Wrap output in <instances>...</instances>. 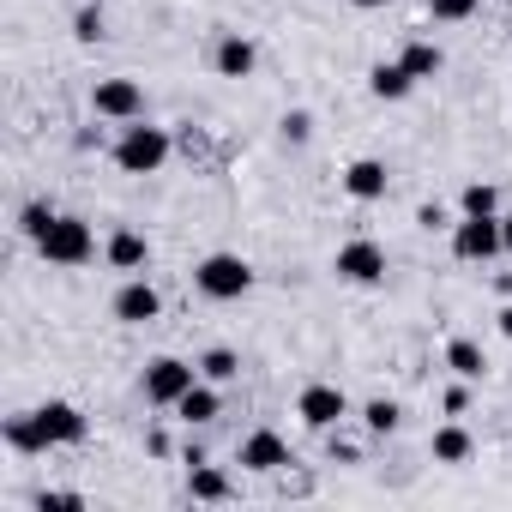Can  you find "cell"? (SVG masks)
Returning <instances> with one entry per match:
<instances>
[{
    "label": "cell",
    "instance_id": "obj_1",
    "mask_svg": "<svg viewBox=\"0 0 512 512\" xmlns=\"http://www.w3.org/2000/svg\"><path fill=\"white\" fill-rule=\"evenodd\" d=\"M193 284L205 302H241L253 290V266L241 260V253H205V260L193 266Z\"/></svg>",
    "mask_w": 512,
    "mask_h": 512
},
{
    "label": "cell",
    "instance_id": "obj_2",
    "mask_svg": "<svg viewBox=\"0 0 512 512\" xmlns=\"http://www.w3.org/2000/svg\"><path fill=\"white\" fill-rule=\"evenodd\" d=\"M37 253H43L49 266H85L91 253H97V235H91V223H85V217L55 211V223L37 235Z\"/></svg>",
    "mask_w": 512,
    "mask_h": 512
},
{
    "label": "cell",
    "instance_id": "obj_3",
    "mask_svg": "<svg viewBox=\"0 0 512 512\" xmlns=\"http://www.w3.org/2000/svg\"><path fill=\"white\" fill-rule=\"evenodd\" d=\"M115 163H121V175H157L169 163V133L145 127V121H127L121 145H115Z\"/></svg>",
    "mask_w": 512,
    "mask_h": 512
},
{
    "label": "cell",
    "instance_id": "obj_4",
    "mask_svg": "<svg viewBox=\"0 0 512 512\" xmlns=\"http://www.w3.org/2000/svg\"><path fill=\"white\" fill-rule=\"evenodd\" d=\"M193 386H199V362H181V356H157V362H145V380H139L145 404H157V410H175Z\"/></svg>",
    "mask_w": 512,
    "mask_h": 512
},
{
    "label": "cell",
    "instance_id": "obj_5",
    "mask_svg": "<svg viewBox=\"0 0 512 512\" xmlns=\"http://www.w3.org/2000/svg\"><path fill=\"white\" fill-rule=\"evenodd\" d=\"M332 272H338L344 284H386V247H380V241H368V235H356V241H344V247H338Z\"/></svg>",
    "mask_w": 512,
    "mask_h": 512
},
{
    "label": "cell",
    "instance_id": "obj_6",
    "mask_svg": "<svg viewBox=\"0 0 512 512\" xmlns=\"http://www.w3.org/2000/svg\"><path fill=\"white\" fill-rule=\"evenodd\" d=\"M452 253H458V260H494V253H506V235H500V211L452 223Z\"/></svg>",
    "mask_w": 512,
    "mask_h": 512
},
{
    "label": "cell",
    "instance_id": "obj_7",
    "mask_svg": "<svg viewBox=\"0 0 512 512\" xmlns=\"http://www.w3.org/2000/svg\"><path fill=\"white\" fill-rule=\"evenodd\" d=\"M91 109H97L103 121H121V127H127V121L145 115V91H139L133 79H97V85H91Z\"/></svg>",
    "mask_w": 512,
    "mask_h": 512
},
{
    "label": "cell",
    "instance_id": "obj_8",
    "mask_svg": "<svg viewBox=\"0 0 512 512\" xmlns=\"http://www.w3.org/2000/svg\"><path fill=\"white\" fill-rule=\"evenodd\" d=\"M296 416L308 422V428H320V434H332L344 416H350V398L338 392V386H326V380H314V386H302V398H296Z\"/></svg>",
    "mask_w": 512,
    "mask_h": 512
},
{
    "label": "cell",
    "instance_id": "obj_9",
    "mask_svg": "<svg viewBox=\"0 0 512 512\" xmlns=\"http://www.w3.org/2000/svg\"><path fill=\"white\" fill-rule=\"evenodd\" d=\"M37 416V428H43V446H79L85 440V416H79V404H67V398H49V404H37L31 410Z\"/></svg>",
    "mask_w": 512,
    "mask_h": 512
},
{
    "label": "cell",
    "instance_id": "obj_10",
    "mask_svg": "<svg viewBox=\"0 0 512 512\" xmlns=\"http://www.w3.org/2000/svg\"><path fill=\"white\" fill-rule=\"evenodd\" d=\"M241 470H260V476H272V470H284L290 464V446H284V434H272V428H253L247 440H241Z\"/></svg>",
    "mask_w": 512,
    "mask_h": 512
},
{
    "label": "cell",
    "instance_id": "obj_11",
    "mask_svg": "<svg viewBox=\"0 0 512 512\" xmlns=\"http://www.w3.org/2000/svg\"><path fill=\"white\" fill-rule=\"evenodd\" d=\"M157 314H163V296L133 272V278L121 284V296H115V320H127V326H151Z\"/></svg>",
    "mask_w": 512,
    "mask_h": 512
},
{
    "label": "cell",
    "instance_id": "obj_12",
    "mask_svg": "<svg viewBox=\"0 0 512 512\" xmlns=\"http://www.w3.org/2000/svg\"><path fill=\"white\" fill-rule=\"evenodd\" d=\"M386 187H392V175H386V163H380V157H356V163L344 169V193H350V199H362V205L386 199Z\"/></svg>",
    "mask_w": 512,
    "mask_h": 512
},
{
    "label": "cell",
    "instance_id": "obj_13",
    "mask_svg": "<svg viewBox=\"0 0 512 512\" xmlns=\"http://www.w3.org/2000/svg\"><path fill=\"white\" fill-rule=\"evenodd\" d=\"M103 253H109V266H115V272H145V266H151V241H145L139 229H115Z\"/></svg>",
    "mask_w": 512,
    "mask_h": 512
},
{
    "label": "cell",
    "instance_id": "obj_14",
    "mask_svg": "<svg viewBox=\"0 0 512 512\" xmlns=\"http://www.w3.org/2000/svg\"><path fill=\"white\" fill-rule=\"evenodd\" d=\"M253 67H260V49H253L241 31H229V37L217 43V73H223V79H247Z\"/></svg>",
    "mask_w": 512,
    "mask_h": 512
},
{
    "label": "cell",
    "instance_id": "obj_15",
    "mask_svg": "<svg viewBox=\"0 0 512 512\" xmlns=\"http://www.w3.org/2000/svg\"><path fill=\"white\" fill-rule=\"evenodd\" d=\"M368 91H374L380 103H404V97L416 91V79H410V67H404V61H380V67L368 73Z\"/></svg>",
    "mask_w": 512,
    "mask_h": 512
},
{
    "label": "cell",
    "instance_id": "obj_16",
    "mask_svg": "<svg viewBox=\"0 0 512 512\" xmlns=\"http://www.w3.org/2000/svg\"><path fill=\"white\" fill-rule=\"evenodd\" d=\"M446 368H452L458 380H482V374H488V356H482V344L452 338V344H446Z\"/></svg>",
    "mask_w": 512,
    "mask_h": 512
},
{
    "label": "cell",
    "instance_id": "obj_17",
    "mask_svg": "<svg viewBox=\"0 0 512 512\" xmlns=\"http://www.w3.org/2000/svg\"><path fill=\"white\" fill-rule=\"evenodd\" d=\"M404 67H410V79H434L440 67H446V55H440V43H428V37H416V43H404V55H398Z\"/></svg>",
    "mask_w": 512,
    "mask_h": 512
},
{
    "label": "cell",
    "instance_id": "obj_18",
    "mask_svg": "<svg viewBox=\"0 0 512 512\" xmlns=\"http://www.w3.org/2000/svg\"><path fill=\"white\" fill-rule=\"evenodd\" d=\"M217 410H223V398H217V386H211V380H199V386L175 404V416H181V422H211Z\"/></svg>",
    "mask_w": 512,
    "mask_h": 512
},
{
    "label": "cell",
    "instance_id": "obj_19",
    "mask_svg": "<svg viewBox=\"0 0 512 512\" xmlns=\"http://www.w3.org/2000/svg\"><path fill=\"white\" fill-rule=\"evenodd\" d=\"M476 452V440L458 428V422H446V428H434V464H464Z\"/></svg>",
    "mask_w": 512,
    "mask_h": 512
},
{
    "label": "cell",
    "instance_id": "obj_20",
    "mask_svg": "<svg viewBox=\"0 0 512 512\" xmlns=\"http://www.w3.org/2000/svg\"><path fill=\"white\" fill-rule=\"evenodd\" d=\"M7 446H13V452H49V446H43V428H37V416H31V410L7 416Z\"/></svg>",
    "mask_w": 512,
    "mask_h": 512
},
{
    "label": "cell",
    "instance_id": "obj_21",
    "mask_svg": "<svg viewBox=\"0 0 512 512\" xmlns=\"http://www.w3.org/2000/svg\"><path fill=\"white\" fill-rule=\"evenodd\" d=\"M187 494H193V500H229V476H223V470H211V464L199 458V464H193V476H187Z\"/></svg>",
    "mask_w": 512,
    "mask_h": 512
},
{
    "label": "cell",
    "instance_id": "obj_22",
    "mask_svg": "<svg viewBox=\"0 0 512 512\" xmlns=\"http://www.w3.org/2000/svg\"><path fill=\"white\" fill-rule=\"evenodd\" d=\"M235 374H241L235 350H205V356H199V380H211V386H229Z\"/></svg>",
    "mask_w": 512,
    "mask_h": 512
},
{
    "label": "cell",
    "instance_id": "obj_23",
    "mask_svg": "<svg viewBox=\"0 0 512 512\" xmlns=\"http://www.w3.org/2000/svg\"><path fill=\"white\" fill-rule=\"evenodd\" d=\"M458 205H464V217H488V211H500V193H494V181H470L458 193Z\"/></svg>",
    "mask_w": 512,
    "mask_h": 512
},
{
    "label": "cell",
    "instance_id": "obj_24",
    "mask_svg": "<svg viewBox=\"0 0 512 512\" xmlns=\"http://www.w3.org/2000/svg\"><path fill=\"white\" fill-rule=\"evenodd\" d=\"M362 422H368V434H392V428L404 422V410H398L392 398H368V404H362Z\"/></svg>",
    "mask_w": 512,
    "mask_h": 512
},
{
    "label": "cell",
    "instance_id": "obj_25",
    "mask_svg": "<svg viewBox=\"0 0 512 512\" xmlns=\"http://www.w3.org/2000/svg\"><path fill=\"white\" fill-rule=\"evenodd\" d=\"M49 223H55V205H49V199H31V205H25V211H19V229H25V235H31V241H37V235H43V229H49Z\"/></svg>",
    "mask_w": 512,
    "mask_h": 512
},
{
    "label": "cell",
    "instance_id": "obj_26",
    "mask_svg": "<svg viewBox=\"0 0 512 512\" xmlns=\"http://www.w3.org/2000/svg\"><path fill=\"white\" fill-rule=\"evenodd\" d=\"M476 7H482V0H428V13H434V19H446V25H458V19H470Z\"/></svg>",
    "mask_w": 512,
    "mask_h": 512
},
{
    "label": "cell",
    "instance_id": "obj_27",
    "mask_svg": "<svg viewBox=\"0 0 512 512\" xmlns=\"http://www.w3.org/2000/svg\"><path fill=\"white\" fill-rule=\"evenodd\" d=\"M73 37H79V43H103V13H97V7H79Z\"/></svg>",
    "mask_w": 512,
    "mask_h": 512
},
{
    "label": "cell",
    "instance_id": "obj_28",
    "mask_svg": "<svg viewBox=\"0 0 512 512\" xmlns=\"http://www.w3.org/2000/svg\"><path fill=\"white\" fill-rule=\"evenodd\" d=\"M308 133H314V115L308 109H290L284 115V145H308Z\"/></svg>",
    "mask_w": 512,
    "mask_h": 512
},
{
    "label": "cell",
    "instance_id": "obj_29",
    "mask_svg": "<svg viewBox=\"0 0 512 512\" xmlns=\"http://www.w3.org/2000/svg\"><path fill=\"white\" fill-rule=\"evenodd\" d=\"M440 404H446L452 416H464V410H470V380H458V386H446V398H440Z\"/></svg>",
    "mask_w": 512,
    "mask_h": 512
},
{
    "label": "cell",
    "instance_id": "obj_30",
    "mask_svg": "<svg viewBox=\"0 0 512 512\" xmlns=\"http://www.w3.org/2000/svg\"><path fill=\"white\" fill-rule=\"evenodd\" d=\"M416 223H422V229H452V223H446V211H440V205H422V211H416Z\"/></svg>",
    "mask_w": 512,
    "mask_h": 512
},
{
    "label": "cell",
    "instance_id": "obj_31",
    "mask_svg": "<svg viewBox=\"0 0 512 512\" xmlns=\"http://www.w3.org/2000/svg\"><path fill=\"white\" fill-rule=\"evenodd\" d=\"M145 452H151V458H163V452H169V434H163V428H151V434H145Z\"/></svg>",
    "mask_w": 512,
    "mask_h": 512
},
{
    "label": "cell",
    "instance_id": "obj_32",
    "mask_svg": "<svg viewBox=\"0 0 512 512\" xmlns=\"http://www.w3.org/2000/svg\"><path fill=\"white\" fill-rule=\"evenodd\" d=\"M37 506L49 512V506H85V500H79V494H37Z\"/></svg>",
    "mask_w": 512,
    "mask_h": 512
},
{
    "label": "cell",
    "instance_id": "obj_33",
    "mask_svg": "<svg viewBox=\"0 0 512 512\" xmlns=\"http://www.w3.org/2000/svg\"><path fill=\"white\" fill-rule=\"evenodd\" d=\"M494 320H500V332H506V338H512V302H506V308H500V314H494Z\"/></svg>",
    "mask_w": 512,
    "mask_h": 512
},
{
    "label": "cell",
    "instance_id": "obj_34",
    "mask_svg": "<svg viewBox=\"0 0 512 512\" xmlns=\"http://www.w3.org/2000/svg\"><path fill=\"white\" fill-rule=\"evenodd\" d=\"M500 235H506V253H512V211L500 217Z\"/></svg>",
    "mask_w": 512,
    "mask_h": 512
},
{
    "label": "cell",
    "instance_id": "obj_35",
    "mask_svg": "<svg viewBox=\"0 0 512 512\" xmlns=\"http://www.w3.org/2000/svg\"><path fill=\"white\" fill-rule=\"evenodd\" d=\"M350 7H362V13H374V7H386V0H350Z\"/></svg>",
    "mask_w": 512,
    "mask_h": 512
},
{
    "label": "cell",
    "instance_id": "obj_36",
    "mask_svg": "<svg viewBox=\"0 0 512 512\" xmlns=\"http://www.w3.org/2000/svg\"><path fill=\"white\" fill-rule=\"evenodd\" d=\"M506 31H512V19H506Z\"/></svg>",
    "mask_w": 512,
    "mask_h": 512
}]
</instances>
